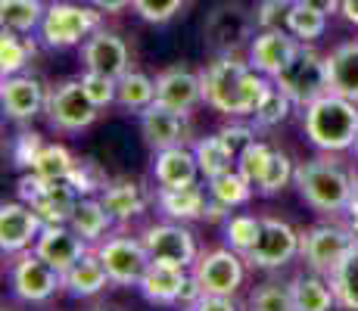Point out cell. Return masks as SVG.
Masks as SVG:
<instances>
[{
    "instance_id": "8",
    "label": "cell",
    "mask_w": 358,
    "mask_h": 311,
    "mask_svg": "<svg viewBox=\"0 0 358 311\" xmlns=\"http://www.w3.org/2000/svg\"><path fill=\"white\" fill-rule=\"evenodd\" d=\"M44 113L57 131H85L97 122L100 106H94V100L87 96L85 85H81V78H69L47 94Z\"/></svg>"
},
{
    "instance_id": "20",
    "label": "cell",
    "mask_w": 358,
    "mask_h": 311,
    "mask_svg": "<svg viewBox=\"0 0 358 311\" xmlns=\"http://www.w3.org/2000/svg\"><path fill=\"white\" fill-rule=\"evenodd\" d=\"M156 103L169 109H178V113H190L194 106H199L203 100V75L190 72L184 66L165 68V72L156 78Z\"/></svg>"
},
{
    "instance_id": "51",
    "label": "cell",
    "mask_w": 358,
    "mask_h": 311,
    "mask_svg": "<svg viewBox=\"0 0 358 311\" xmlns=\"http://www.w3.org/2000/svg\"><path fill=\"white\" fill-rule=\"evenodd\" d=\"M131 3H134V0H91V6H97L100 13H122V10H128Z\"/></svg>"
},
{
    "instance_id": "22",
    "label": "cell",
    "mask_w": 358,
    "mask_h": 311,
    "mask_svg": "<svg viewBox=\"0 0 358 311\" xmlns=\"http://www.w3.org/2000/svg\"><path fill=\"white\" fill-rule=\"evenodd\" d=\"M153 171H156L159 187H171V190H178V187H194L196 178L203 175L194 150H187V147L159 150V153H156V162H153Z\"/></svg>"
},
{
    "instance_id": "42",
    "label": "cell",
    "mask_w": 358,
    "mask_h": 311,
    "mask_svg": "<svg viewBox=\"0 0 358 311\" xmlns=\"http://www.w3.org/2000/svg\"><path fill=\"white\" fill-rule=\"evenodd\" d=\"M66 181L78 190V196H94L97 190H106V187H109L103 168L97 162H91V159H78V162H75V168L69 171Z\"/></svg>"
},
{
    "instance_id": "41",
    "label": "cell",
    "mask_w": 358,
    "mask_h": 311,
    "mask_svg": "<svg viewBox=\"0 0 358 311\" xmlns=\"http://www.w3.org/2000/svg\"><path fill=\"white\" fill-rule=\"evenodd\" d=\"M293 178H296V165L290 162V156L280 153V150H274L265 178H262V184H259V193H262V196H274V193L284 190Z\"/></svg>"
},
{
    "instance_id": "38",
    "label": "cell",
    "mask_w": 358,
    "mask_h": 311,
    "mask_svg": "<svg viewBox=\"0 0 358 311\" xmlns=\"http://www.w3.org/2000/svg\"><path fill=\"white\" fill-rule=\"evenodd\" d=\"M290 109H293V100L278 85H271L256 109V124H262V128H278V124H284L290 119Z\"/></svg>"
},
{
    "instance_id": "9",
    "label": "cell",
    "mask_w": 358,
    "mask_h": 311,
    "mask_svg": "<svg viewBox=\"0 0 358 311\" xmlns=\"http://www.w3.org/2000/svg\"><path fill=\"white\" fill-rule=\"evenodd\" d=\"M299 252H302V233H296L293 227L280 218H262V233H259L256 246H252L243 259H246V265L271 271V268L290 265Z\"/></svg>"
},
{
    "instance_id": "32",
    "label": "cell",
    "mask_w": 358,
    "mask_h": 311,
    "mask_svg": "<svg viewBox=\"0 0 358 311\" xmlns=\"http://www.w3.org/2000/svg\"><path fill=\"white\" fill-rule=\"evenodd\" d=\"M122 109H134V113H143L147 106L156 103V81L143 72H128L119 78V96H115Z\"/></svg>"
},
{
    "instance_id": "5",
    "label": "cell",
    "mask_w": 358,
    "mask_h": 311,
    "mask_svg": "<svg viewBox=\"0 0 358 311\" xmlns=\"http://www.w3.org/2000/svg\"><path fill=\"white\" fill-rule=\"evenodd\" d=\"M97 29H103V13L97 6H78V3H50L41 22V41L47 47H75L87 41Z\"/></svg>"
},
{
    "instance_id": "47",
    "label": "cell",
    "mask_w": 358,
    "mask_h": 311,
    "mask_svg": "<svg viewBox=\"0 0 358 311\" xmlns=\"http://www.w3.org/2000/svg\"><path fill=\"white\" fill-rule=\"evenodd\" d=\"M44 137L34 134V131H25V134L16 137V147H13V162L19 165V168H31L34 159H38V153L44 150Z\"/></svg>"
},
{
    "instance_id": "48",
    "label": "cell",
    "mask_w": 358,
    "mask_h": 311,
    "mask_svg": "<svg viewBox=\"0 0 358 311\" xmlns=\"http://www.w3.org/2000/svg\"><path fill=\"white\" fill-rule=\"evenodd\" d=\"M287 10H290V3H287V0H262L259 10H256L259 31L262 29H284Z\"/></svg>"
},
{
    "instance_id": "10",
    "label": "cell",
    "mask_w": 358,
    "mask_h": 311,
    "mask_svg": "<svg viewBox=\"0 0 358 311\" xmlns=\"http://www.w3.org/2000/svg\"><path fill=\"white\" fill-rule=\"evenodd\" d=\"M97 255L103 265H106L109 280H113L115 287H137L150 268V252H147V246H143V240L125 237V233L106 237L97 246Z\"/></svg>"
},
{
    "instance_id": "33",
    "label": "cell",
    "mask_w": 358,
    "mask_h": 311,
    "mask_svg": "<svg viewBox=\"0 0 358 311\" xmlns=\"http://www.w3.org/2000/svg\"><path fill=\"white\" fill-rule=\"evenodd\" d=\"M284 29L293 34L296 41H302V44H308V41H318L321 34L327 29V16L318 10H312V6H306L302 0H293L290 10H287V22Z\"/></svg>"
},
{
    "instance_id": "27",
    "label": "cell",
    "mask_w": 358,
    "mask_h": 311,
    "mask_svg": "<svg viewBox=\"0 0 358 311\" xmlns=\"http://www.w3.org/2000/svg\"><path fill=\"white\" fill-rule=\"evenodd\" d=\"M156 203H159V209L171 221H194V218L206 215V203H209V199H206V193L194 184V187H178V190L159 187Z\"/></svg>"
},
{
    "instance_id": "43",
    "label": "cell",
    "mask_w": 358,
    "mask_h": 311,
    "mask_svg": "<svg viewBox=\"0 0 358 311\" xmlns=\"http://www.w3.org/2000/svg\"><path fill=\"white\" fill-rule=\"evenodd\" d=\"M271 153H274V147H268V143H262L256 140L250 150H246L243 156L237 159V171L246 178L252 187L259 190V184H262V178H265V171H268V162H271Z\"/></svg>"
},
{
    "instance_id": "34",
    "label": "cell",
    "mask_w": 358,
    "mask_h": 311,
    "mask_svg": "<svg viewBox=\"0 0 358 311\" xmlns=\"http://www.w3.org/2000/svg\"><path fill=\"white\" fill-rule=\"evenodd\" d=\"M330 287L336 293V305L346 311H358V246L330 274Z\"/></svg>"
},
{
    "instance_id": "53",
    "label": "cell",
    "mask_w": 358,
    "mask_h": 311,
    "mask_svg": "<svg viewBox=\"0 0 358 311\" xmlns=\"http://www.w3.org/2000/svg\"><path fill=\"white\" fill-rule=\"evenodd\" d=\"M340 13L349 19L352 25H358V0H343L340 3Z\"/></svg>"
},
{
    "instance_id": "55",
    "label": "cell",
    "mask_w": 358,
    "mask_h": 311,
    "mask_svg": "<svg viewBox=\"0 0 358 311\" xmlns=\"http://www.w3.org/2000/svg\"><path fill=\"white\" fill-rule=\"evenodd\" d=\"M352 150H355V156H358V137H355V147Z\"/></svg>"
},
{
    "instance_id": "17",
    "label": "cell",
    "mask_w": 358,
    "mask_h": 311,
    "mask_svg": "<svg viewBox=\"0 0 358 311\" xmlns=\"http://www.w3.org/2000/svg\"><path fill=\"white\" fill-rule=\"evenodd\" d=\"M299 47L302 41H296L287 29H262L250 44V66L256 72L268 75V78H274L299 53Z\"/></svg>"
},
{
    "instance_id": "28",
    "label": "cell",
    "mask_w": 358,
    "mask_h": 311,
    "mask_svg": "<svg viewBox=\"0 0 358 311\" xmlns=\"http://www.w3.org/2000/svg\"><path fill=\"white\" fill-rule=\"evenodd\" d=\"M293 302L296 311H334L336 308V293L324 280V274H299L293 283Z\"/></svg>"
},
{
    "instance_id": "49",
    "label": "cell",
    "mask_w": 358,
    "mask_h": 311,
    "mask_svg": "<svg viewBox=\"0 0 358 311\" xmlns=\"http://www.w3.org/2000/svg\"><path fill=\"white\" fill-rule=\"evenodd\" d=\"M190 311H240L237 302H234V296H209L203 293L199 296V302Z\"/></svg>"
},
{
    "instance_id": "45",
    "label": "cell",
    "mask_w": 358,
    "mask_h": 311,
    "mask_svg": "<svg viewBox=\"0 0 358 311\" xmlns=\"http://www.w3.org/2000/svg\"><path fill=\"white\" fill-rule=\"evenodd\" d=\"M184 3H187V0H134L131 10H134L143 22L162 25V22H169V19H175Z\"/></svg>"
},
{
    "instance_id": "46",
    "label": "cell",
    "mask_w": 358,
    "mask_h": 311,
    "mask_svg": "<svg viewBox=\"0 0 358 311\" xmlns=\"http://www.w3.org/2000/svg\"><path fill=\"white\" fill-rule=\"evenodd\" d=\"M218 140L224 143V150H228L234 156V162H237V159L256 143V131L246 128V124H224V128L218 131Z\"/></svg>"
},
{
    "instance_id": "4",
    "label": "cell",
    "mask_w": 358,
    "mask_h": 311,
    "mask_svg": "<svg viewBox=\"0 0 358 311\" xmlns=\"http://www.w3.org/2000/svg\"><path fill=\"white\" fill-rule=\"evenodd\" d=\"M274 85L280 87L293 100V106H312L330 94V72H327V57H318L312 47L302 44L299 53L274 75Z\"/></svg>"
},
{
    "instance_id": "40",
    "label": "cell",
    "mask_w": 358,
    "mask_h": 311,
    "mask_svg": "<svg viewBox=\"0 0 358 311\" xmlns=\"http://www.w3.org/2000/svg\"><path fill=\"white\" fill-rule=\"evenodd\" d=\"M224 233H228V246L237 249L240 255H246L256 246L259 233H262V218L256 215H234L224 221Z\"/></svg>"
},
{
    "instance_id": "30",
    "label": "cell",
    "mask_w": 358,
    "mask_h": 311,
    "mask_svg": "<svg viewBox=\"0 0 358 311\" xmlns=\"http://www.w3.org/2000/svg\"><path fill=\"white\" fill-rule=\"evenodd\" d=\"M44 13L47 6L41 0H0V22H3V29L19 31V34L41 29Z\"/></svg>"
},
{
    "instance_id": "35",
    "label": "cell",
    "mask_w": 358,
    "mask_h": 311,
    "mask_svg": "<svg viewBox=\"0 0 358 311\" xmlns=\"http://www.w3.org/2000/svg\"><path fill=\"white\" fill-rule=\"evenodd\" d=\"M194 156H196L199 171H203L206 181H212V178L224 175V171H231L234 165H237V162H234V156L228 153V150H224V143L218 140V134L196 140V143H194Z\"/></svg>"
},
{
    "instance_id": "52",
    "label": "cell",
    "mask_w": 358,
    "mask_h": 311,
    "mask_svg": "<svg viewBox=\"0 0 358 311\" xmlns=\"http://www.w3.org/2000/svg\"><path fill=\"white\" fill-rule=\"evenodd\" d=\"M302 3L312 6V10H318V13H324V16H327V13H336V10H340L343 0H302Z\"/></svg>"
},
{
    "instance_id": "19",
    "label": "cell",
    "mask_w": 358,
    "mask_h": 311,
    "mask_svg": "<svg viewBox=\"0 0 358 311\" xmlns=\"http://www.w3.org/2000/svg\"><path fill=\"white\" fill-rule=\"evenodd\" d=\"M0 100H3V113L13 122H31L47 109V91L38 78L31 75H10L3 78L0 87Z\"/></svg>"
},
{
    "instance_id": "31",
    "label": "cell",
    "mask_w": 358,
    "mask_h": 311,
    "mask_svg": "<svg viewBox=\"0 0 358 311\" xmlns=\"http://www.w3.org/2000/svg\"><path fill=\"white\" fill-rule=\"evenodd\" d=\"M34 53H38L34 41L22 38L19 31L3 29V34H0V75H3V78L22 75V68L31 62Z\"/></svg>"
},
{
    "instance_id": "16",
    "label": "cell",
    "mask_w": 358,
    "mask_h": 311,
    "mask_svg": "<svg viewBox=\"0 0 358 311\" xmlns=\"http://www.w3.org/2000/svg\"><path fill=\"white\" fill-rule=\"evenodd\" d=\"M81 59H85V68L109 75V78H122L131 68L128 44L115 31H106V29H97L81 44Z\"/></svg>"
},
{
    "instance_id": "25",
    "label": "cell",
    "mask_w": 358,
    "mask_h": 311,
    "mask_svg": "<svg viewBox=\"0 0 358 311\" xmlns=\"http://www.w3.org/2000/svg\"><path fill=\"white\" fill-rule=\"evenodd\" d=\"M109 283H113L109 280V271H106V265L100 261L97 252H87L85 259H78L63 274V287L72 296H97L100 289L109 287Z\"/></svg>"
},
{
    "instance_id": "7",
    "label": "cell",
    "mask_w": 358,
    "mask_h": 311,
    "mask_svg": "<svg viewBox=\"0 0 358 311\" xmlns=\"http://www.w3.org/2000/svg\"><path fill=\"white\" fill-rule=\"evenodd\" d=\"M358 246V237L352 233V227H340V224H315L312 231L302 233V259H306L308 271L315 274H334L336 265L346 259L349 252Z\"/></svg>"
},
{
    "instance_id": "57",
    "label": "cell",
    "mask_w": 358,
    "mask_h": 311,
    "mask_svg": "<svg viewBox=\"0 0 358 311\" xmlns=\"http://www.w3.org/2000/svg\"><path fill=\"white\" fill-rule=\"evenodd\" d=\"M287 3H293V0H287Z\"/></svg>"
},
{
    "instance_id": "39",
    "label": "cell",
    "mask_w": 358,
    "mask_h": 311,
    "mask_svg": "<svg viewBox=\"0 0 358 311\" xmlns=\"http://www.w3.org/2000/svg\"><path fill=\"white\" fill-rule=\"evenodd\" d=\"M250 311H296L290 283H262L250 296Z\"/></svg>"
},
{
    "instance_id": "24",
    "label": "cell",
    "mask_w": 358,
    "mask_h": 311,
    "mask_svg": "<svg viewBox=\"0 0 358 311\" xmlns=\"http://www.w3.org/2000/svg\"><path fill=\"white\" fill-rule=\"evenodd\" d=\"M327 72L330 91L358 103V41H346L327 53Z\"/></svg>"
},
{
    "instance_id": "23",
    "label": "cell",
    "mask_w": 358,
    "mask_h": 311,
    "mask_svg": "<svg viewBox=\"0 0 358 311\" xmlns=\"http://www.w3.org/2000/svg\"><path fill=\"white\" fill-rule=\"evenodd\" d=\"M187 268H171V265H156L150 261L147 274L141 277V293L143 299L156 302V305H171V302H181L184 283H187Z\"/></svg>"
},
{
    "instance_id": "37",
    "label": "cell",
    "mask_w": 358,
    "mask_h": 311,
    "mask_svg": "<svg viewBox=\"0 0 358 311\" xmlns=\"http://www.w3.org/2000/svg\"><path fill=\"white\" fill-rule=\"evenodd\" d=\"M75 162H78V159L69 153L63 143H47V147L38 153V159H34V165L29 171L41 175L44 181H59V178H69V171L75 168Z\"/></svg>"
},
{
    "instance_id": "12",
    "label": "cell",
    "mask_w": 358,
    "mask_h": 311,
    "mask_svg": "<svg viewBox=\"0 0 358 311\" xmlns=\"http://www.w3.org/2000/svg\"><path fill=\"white\" fill-rule=\"evenodd\" d=\"M143 246L150 252V261L171 268H194L196 265V240L184 224L165 221V224H150L143 231Z\"/></svg>"
},
{
    "instance_id": "15",
    "label": "cell",
    "mask_w": 358,
    "mask_h": 311,
    "mask_svg": "<svg viewBox=\"0 0 358 311\" xmlns=\"http://www.w3.org/2000/svg\"><path fill=\"white\" fill-rule=\"evenodd\" d=\"M44 221L38 218V212L29 203H3L0 205V249L10 255L25 252L29 246L38 243Z\"/></svg>"
},
{
    "instance_id": "6",
    "label": "cell",
    "mask_w": 358,
    "mask_h": 311,
    "mask_svg": "<svg viewBox=\"0 0 358 311\" xmlns=\"http://www.w3.org/2000/svg\"><path fill=\"white\" fill-rule=\"evenodd\" d=\"M256 29H259L256 13H250L246 6L234 3V0H224L206 16L203 38L218 57H224V53H237L240 47L252 44Z\"/></svg>"
},
{
    "instance_id": "36",
    "label": "cell",
    "mask_w": 358,
    "mask_h": 311,
    "mask_svg": "<svg viewBox=\"0 0 358 311\" xmlns=\"http://www.w3.org/2000/svg\"><path fill=\"white\" fill-rule=\"evenodd\" d=\"M209 196L218 199V203H224L228 209H237V205L250 203L252 184L246 181L237 168H231V171H224V175H218L209 181Z\"/></svg>"
},
{
    "instance_id": "50",
    "label": "cell",
    "mask_w": 358,
    "mask_h": 311,
    "mask_svg": "<svg viewBox=\"0 0 358 311\" xmlns=\"http://www.w3.org/2000/svg\"><path fill=\"white\" fill-rule=\"evenodd\" d=\"M206 221H228L231 218V209L224 203H218V199L209 196V203H206Z\"/></svg>"
},
{
    "instance_id": "44",
    "label": "cell",
    "mask_w": 358,
    "mask_h": 311,
    "mask_svg": "<svg viewBox=\"0 0 358 311\" xmlns=\"http://www.w3.org/2000/svg\"><path fill=\"white\" fill-rule=\"evenodd\" d=\"M81 85H85L87 96L94 100V106H100V109L109 106V103H115V96H119V78H109V75L91 72V68L81 75Z\"/></svg>"
},
{
    "instance_id": "56",
    "label": "cell",
    "mask_w": 358,
    "mask_h": 311,
    "mask_svg": "<svg viewBox=\"0 0 358 311\" xmlns=\"http://www.w3.org/2000/svg\"><path fill=\"white\" fill-rule=\"evenodd\" d=\"M97 311H106V308H97Z\"/></svg>"
},
{
    "instance_id": "14",
    "label": "cell",
    "mask_w": 358,
    "mask_h": 311,
    "mask_svg": "<svg viewBox=\"0 0 358 311\" xmlns=\"http://www.w3.org/2000/svg\"><path fill=\"white\" fill-rule=\"evenodd\" d=\"M141 134L156 153L169 147H184V140L190 137V113H178V109L153 103L141 113Z\"/></svg>"
},
{
    "instance_id": "26",
    "label": "cell",
    "mask_w": 358,
    "mask_h": 311,
    "mask_svg": "<svg viewBox=\"0 0 358 311\" xmlns=\"http://www.w3.org/2000/svg\"><path fill=\"white\" fill-rule=\"evenodd\" d=\"M113 221L115 218L109 215V209L103 205V199L81 196L78 205H75V212H72V218H69V227H72L78 237H85L87 243H100V240L109 233Z\"/></svg>"
},
{
    "instance_id": "54",
    "label": "cell",
    "mask_w": 358,
    "mask_h": 311,
    "mask_svg": "<svg viewBox=\"0 0 358 311\" xmlns=\"http://www.w3.org/2000/svg\"><path fill=\"white\" fill-rule=\"evenodd\" d=\"M349 218H352V233L358 237V190H355V196H352V203H349Z\"/></svg>"
},
{
    "instance_id": "1",
    "label": "cell",
    "mask_w": 358,
    "mask_h": 311,
    "mask_svg": "<svg viewBox=\"0 0 358 311\" xmlns=\"http://www.w3.org/2000/svg\"><path fill=\"white\" fill-rule=\"evenodd\" d=\"M199 75H203V100L224 115H256L262 96L274 85L237 53L215 57Z\"/></svg>"
},
{
    "instance_id": "3",
    "label": "cell",
    "mask_w": 358,
    "mask_h": 311,
    "mask_svg": "<svg viewBox=\"0 0 358 311\" xmlns=\"http://www.w3.org/2000/svg\"><path fill=\"white\" fill-rule=\"evenodd\" d=\"M306 137L324 153H343V150L355 147L358 137V103L346 100L340 94H324L306 106Z\"/></svg>"
},
{
    "instance_id": "11",
    "label": "cell",
    "mask_w": 358,
    "mask_h": 311,
    "mask_svg": "<svg viewBox=\"0 0 358 311\" xmlns=\"http://www.w3.org/2000/svg\"><path fill=\"white\" fill-rule=\"evenodd\" d=\"M243 255L237 249H212L203 252L194 265V277L199 283V289L209 296H234L243 287L246 277V265Z\"/></svg>"
},
{
    "instance_id": "2",
    "label": "cell",
    "mask_w": 358,
    "mask_h": 311,
    "mask_svg": "<svg viewBox=\"0 0 358 311\" xmlns=\"http://www.w3.org/2000/svg\"><path fill=\"white\" fill-rule=\"evenodd\" d=\"M293 184L315 212L349 209V203H352V196L358 190L355 178L349 175L340 162H334L330 156H318V159H308V162L296 165Z\"/></svg>"
},
{
    "instance_id": "21",
    "label": "cell",
    "mask_w": 358,
    "mask_h": 311,
    "mask_svg": "<svg viewBox=\"0 0 358 311\" xmlns=\"http://www.w3.org/2000/svg\"><path fill=\"white\" fill-rule=\"evenodd\" d=\"M78 199H81L78 190H75L66 178H59V181H44L41 190L25 199V203L38 212V218L44 221V224H69Z\"/></svg>"
},
{
    "instance_id": "18",
    "label": "cell",
    "mask_w": 358,
    "mask_h": 311,
    "mask_svg": "<svg viewBox=\"0 0 358 311\" xmlns=\"http://www.w3.org/2000/svg\"><path fill=\"white\" fill-rule=\"evenodd\" d=\"M47 265H53L59 274H66L69 268L75 265L78 259H85L91 249H87V240L78 237L69 224H44L38 243L31 246Z\"/></svg>"
},
{
    "instance_id": "13",
    "label": "cell",
    "mask_w": 358,
    "mask_h": 311,
    "mask_svg": "<svg viewBox=\"0 0 358 311\" xmlns=\"http://www.w3.org/2000/svg\"><path fill=\"white\" fill-rule=\"evenodd\" d=\"M10 283L13 293L22 302H47L57 289H63V274L53 265H47L38 252H19V259L10 268Z\"/></svg>"
},
{
    "instance_id": "29",
    "label": "cell",
    "mask_w": 358,
    "mask_h": 311,
    "mask_svg": "<svg viewBox=\"0 0 358 311\" xmlns=\"http://www.w3.org/2000/svg\"><path fill=\"white\" fill-rule=\"evenodd\" d=\"M103 205L109 209V215L115 221H128L134 215H141L147 209V193L137 181H115L103 190Z\"/></svg>"
}]
</instances>
